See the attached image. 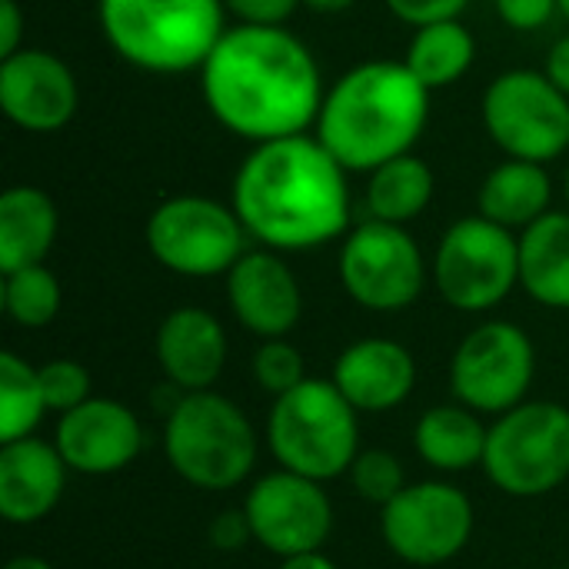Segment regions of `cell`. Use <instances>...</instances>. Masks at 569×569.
<instances>
[{
    "label": "cell",
    "instance_id": "obj_28",
    "mask_svg": "<svg viewBox=\"0 0 569 569\" xmlns=\"http://www.w3.org/2000/svg\"><path fill=\"white\" fill-rule=\"evenodd\" d=\"M3 310L17 327L27 330H40L47 323H53V317L60 313L63 293H60V280L43 267H20L13 273H3Z\"/></svg>",
    "mask_w": 569,
    "mask_h": 569
},
{
    "label": "cell",
    "instance_id": "obj_7",
    "mask_svg": "<svg viewBox=\"0 0 569 569\" xmlns=\"http://www.w3.org/2000/svg\"><path fill=\"white\" fill-rule=\"evenodd\" d=\"M487 477L510 497H543L569 477V410L550 400L520 403L490 427Z\"/></svg>",
    "mask_w": 569,
    "mask_h": 569
},
{
    "label": "cell",
    "instance_id": "obj_12",
    "mask_svg": "<svg viewBox=\"0 0 569 569\" xmlns=\"http://www.w3.org/2000/svg\"><path fill=\"white\" fill-rule=\"evenodd\" d=\"M537 373L530 337L507 320L473 327L453 353L450 387L477 413H507L523 403Z\"/></svg>",
    "mask_w": 569,
    "mask_h": 569
},
{
    "label": "cell",
    "instance_id": "obj_40",
    "mask_svg": "<svg viewBox=\"0 0 569 569\" xmlns=\"http://www.w3.org/2000/svg\"><path fill=\"white\" fill-rule=\"evenodd\" d=\"M3 569H53L47 560H40V557H13L10 563Z\"/></svg>",
    "mask_w": 569,
    "mask_h": 569
},
{
    "label": "cell",
    "instance_id": "obj_10",
    "mask_svg": "<svg viewBox=\"0 0 569 569\" xmlns=\"http://www.w3.org/2000/svg\"><path fill=\"white\" fill-rule=\"evenodd\" d=\"M483 127L507 157L550 163L569 147V97L543 70H503L483 93Z\"/></svg>",
    "mask_w": 569,
    "mask_h": 569
},
{
    "label": "cell",
    "instance_id": "obj_36",
    "mask_svg": "<svg viewBox=\"0 0 569 569\" xmlns=\"http://www.w3.org/2000/svg\"><path fill=\"white\" fill-rule=\"evenodd\" d=\"M23 27L27 17L17 0H0V60L23 50Z\"/></svg>",
    "mask_w": 569,
    "mask_h": 569
},
{
    "label": "cell",
    "instance_id": "obj_37",
    "mask_svg": "<svg viewBox=\"0 0 569 569\" xmlns=\"http://www.w3.org/2000/svg\"><path fill=\"white\" fill-rule=\"evenodd\" d=\"M543 73L563 90L569 97V33H563L553 47H550V53H547V63H543Z\"/></svg>",
    "mask_w": 569,
    "mask_h": 569
},
{
    "label": "cell",
    "instance_id": "obj_31",
    "mask_svg": "<svg viewBox=\"0 0 569 569\" xmlns=\"http://www.w3.org/2000/svg\"><path fill=\"white\" fill-rule=\"evenodd\" d=\"M37 373H40L47 410H53V413H67L90 400V373L77 360H63V357L50 360V363L37 367Z\"/></svg>",
    "mask_w": 569,
    "mask_h": 569
},
{
    "label": "cell",
    "instance_id": "obj_13",
    "mask_svg": "<svg viewBox=\"0 0 569 569\" xmlns=\"http://www.w3.org/2000/svg\"><path fill=\"white\" fill-rule=\"evenodd\" d=\"M380 527L393 557L413 567H437L470 543L473 503L443 480L410 483L383 507Z\"/></svg>",
    "mask_w": 569,
    "mask_h": 569
},
{
    "label": "cell",
    "instance_id": "obj_18",
    "mask_svg": "<svg viewBox=\"0 0 569 569\" xmlns=\"http://www.w3.org/2000/svg\"><path fill=\"white\" fill-rule=\"evenodd\" d=\"M330 380L357 407V413H387L413 393L417 363L403 343L367 337L337 357Z\"/></svg>",
    "mask_w": 569,
    "mask_h": 569
},
{
    "label": "cell",
    "instance_id": "obj_35",
    "mask_svg": "<svg viewBox=\"0 0 569 569\" xmlns=\"http://www.w3.org/2000/svg\"><path fill=\"white\" fill-rule=\"evenodd\" d=\"M247 540H253V530H250V520L243 510H227L210 523V543L223 553L243 550Z\"/></svg>",
    "mask_w": 569,
    "mask_h": 569
},
{
    "label": "cell",
    "instance_id": "obj_3",
    "mask_svg": "<svg viewBox=\"0 0 569 569\" xmlns=\"http://www.w3.org/2000/svg\"><path fill=\"white\" fill-rule=\"evenodd\" d=\"M430 120V90L403 60H367L350 67L327 93L317 140L347 173H373L413 150Z\"/></svg>",
    "mask_w": 569,
    "mask_h": 569
},
{
    "label": "cell",
    "instance_id": "obj_15",
    "mask_svg": "<svg viewBox=\"0 0 569 569\" xmlns=\"http://www.w3.org/2000/svg\"><path fill=\"white\" fill-rule=\"evenodd\" d=\"M80 107L73 70L50 50L23 47L0 60V110L27 133L63 130Z\"/></svg>",
    "mask_w": 569,
    "mask_h": 569
},
{
    "label": "cell",
    "instance_id": "obj_16",
    "mask_svg": "<svg viewBox=\"0 0 569 569\" xmlns=\"http://www.w3.org/2000/svg\"><path fill=\"white\" fill-rule=\"evenodd\" d=\"M63 463L83 477H110L130 467L143 450V427L120 400H87L60 413L57 440Z\"/></svg>",
    "mask_w": 569,
    "mask_h": 569
},
{
    "label": "cell",
    "instance_id": "obj_30",
    "mask_svg": "<svg viewBox=\"0 0 569 569\" xmlns=\"http://www.w3.org/2000/svg\"><path fill=\"white\" fill-rule=\"evenodd\" d=\"M253 380L270 397L290 393L293 387H300L307 380V373H303V353L293 343H287L283 337L263 340V347L253 353Z\"/></svg>",
    "mask_w": 569,
    "mask_h": 569
},
{
    "label": "cell",
    "instance_id": "obj_32",
    "mask_svg": "<svg viewBox=\"0 0 569 569\" xmlns=\"http://www.w3.org/2000/svg\"><path fill=\"white\" fill-rule=\"evenodd\" d=\"M387 10L410 23V27H427V23H437V20H453L460 17L470 0H383Z\"/></svg>",
    "mask_w": 569,
    "mask_h": 569
},
{
    "label": "cell",
    "instance_id": "obj_17",
    "mask_svg": "<svg viewBox=\"0 0 569 569\" xmlns=\"http://www.w3.org/2000/svg\"><path fill=\"white\" fill-rule=\"evenodd\" d=\"M227 303L260 340L287 337L303 313V293L277 250H247L227 273Z\"/></svg>",
    "mask_w": 569,
    "mask_h": 569
},
{
    "label": "cell",
    "instance_id": "obj_14",
    "mask_svg": "<svg viewBox=\"0 0 569 569\" xmlns=\"http://www.w3.org/2000/svg\"><path fill=\"white\" fill-rule=\"evenodd\" d=\"M243 513L250 520L253 540L277 557L320 550L333 527V507L320 490V480L290 473L283 467L253 483Z\"/></svg>",
    "mask_w": 569,
    "mask_h": 569
},
{
    "label": "cell",
    "instance_id": "obj_23",
    "mask_svg": "<svg viewBox=\"0 0 569 569\" xmlns=\"http://www.w3.org/2000/svg\"><path fill=\"white\" fill-rule=\"evenodd\" d=\"M520 287L540 307L569 310V210H550L520 233Z\"/></svg>",
    "mask_w": 569,
    "mask_h": 569
},
{
    "label": "cell",
    "instance_id": "obj_19",
    "mask_svg": "<svg viewBox=\"0 0 569 569\" xmlns=\"http://www.w3.org/2000/svg\"><path fill=\"white\" fill-rule=\"evenodd\" d=\"M157 363L183 393L210 390L227 363V333L203 307H177L157 327Z\"/></svg>",
    "mask_w": 569,
    "mask_h": 569
},
{
    "label": "cell",
    "instance_id": "obj_39",
    "mask_svg": "<svg viewBox=\"0 0 569 569\" xmlns=\"http://www.w3.org/2000/svg\"><path fill=\"white\" fill-rule=\"evenodd\" d=\"M310 13H343L350 10L357 0H300Z\"/></svg>",
    "mask_w": 569,
    "mask_h": 569
},
{
    "label": "cell",
    "instance_id": "obj_29",
    "mask_svg": "<svg viewBox=\"0 0 569 569\" xmlns=\"http://www.w3.org/2000/svg\"><path fill=\"white\" fill-rule=\"evenodd\" d=\"M350 483L360 500L387 507L407 487V477H403V463L393 453L367 450V453H357V460L350 467Z\"/></svg>",
    "mask_w": 569,
    "mask_h": 569
},
{
    "label": "cell",
    "instance_id": "obj_25",
    "mask_svg": "<svg viewBox=\"0 0 569 569\" xmlns=\"http://www.w3.org/2000/svg\"><path fill=\"white\" fill-rule=\"evenodd\" d=\"M473 60H477V37L460 23V17L417 27L410 37L407 57H403L410 73L430 93L463 80L467 70L473 67Z\"/></svg>",
    "mask_w": 569,
    "mask_h": 569
},
{
    "label": "cell",
    "instance_id": "obj_1",
    "mask_svg": "<svg viewBox=\"0 0 569 569\" xmlns=\"http://www.w3.org/2000/svg\"><path fill=\"white\" fill-rule=\"evenodd\" d=\"M210 117L250 143L297 137L317 127L323 77L310 47L287 27H230L200 67Z\"/></svg>",
    "mask_w": 569,
    "mask_h": 569
},
{
    "label": "cell",
    "instance_id": "obj_41",
    "mask_svg": "<svg viewBox=\"0 0 569 569\" xmlns=\"http://www.w3.org/2000/svg\"><path fill=\"white\" fill-rule=\"evenodd\" d=\"M560 13L569 20V0H560Z\"/></svg>",
    "mask_w": 569,
    "mask_h": 569
},
{
    "label": "cell",
    "instance_id": "obj_33",
    "mask_svg": "<svg viewBox=\"0 0 569 569\" xmlns=\"http://www.w3.org/2000/svg\"><path fill=\"white\" fill-rule=\"evenodd\" d=\"M227 13L253 27H283L303 3L300 0H223Z\"/></svg>",
    "mask_w": 569,
    "mask_h": 569
},
{
    "label": "cell",
    "instance_id": "obj_6",
    "mask_svg": "<svg viewBox=\"0 0 569 569\" xmlns=\"http://www.w3.org/2000/svg\"><path fill=\"white\" fill-rule=\"evenodd\" d=\"M163 450L173 473L190 487L233 490L257 463V433L233 400L193 390L167 413Z\"/></svg>",
    "mask_w": 569,
    "mask_h": 569
},
{
    "label": "cell",
    "instance_id": "obj_11",
    "mask_svg": "<svg viewBox=\"0 0 569 569\" xmlns=\"http://www.w3.org/2000/svg\"><path fill=\"white\" fill-rule=\"evenodd\" d=\"M337 270L350 300L373 313L413 307L427 283L423 250L410 230L373 217L343 237Z\"/></svg>",
    "mask_w": 569,
    "mask_h": 569
},
{
    "label": "cell",
    "instance_id": "obj_24",
    "mask_svg": "<svg viewBox=\"0 0 569 569\" xmlns=\"http://www.w3.org/2000/svg\"><path fill=\"white\" fill-rule=\"evenodd\" d=\"M490 430L480 423L477 410L470 407H433L417 420L413 447L420 460H427L440 473H467L483 463Z\"/></svg>",
    "mask_w": 569,
    "mask_h": 569
},
{
    "label": "cell",
    "instance_id": "obj_22",
    "mask_svg": "<svg viewBox=\"0 0 569 569\" xmlns=\"http://www.w3.org/2000/svg\"><path fill=\"white\" fill-rule=\"evenodd\" d=\"M550 200H553V180L547 173V163L513 160V157L497 163L477 193L480 217L507 230L513 227L527 230L530 223H537L543 213H550Z\"/></svg>",
    "mask_w": 569,
    "mask_h": 569
},
{
    "label": "cell",
    "instance_id": "obj_26",
    "mask_svg": "<svg viewBox=\"0 0 569 569\" xmlns=\"http://www.w3.org/2000/svg\"><path fill=\"white\" fill-rule=\"evenodd\" d=\"M433 190H437V177L427 167V160L403 153V157H393L370 173L367 210L373 220L407 227L410 220H417L430 207Z\"/></svg>",
    "mask_w": 569,
    "mask_h": 569
},
{
    "label": "cell",
    "instance_id": "obj_27",
    "mask_svg": "<svg viewBox=\"0 0 569 569\" xmlns=\"http://www.w3.org/2000/svg\"><path fill=\"white\" fill-rule=\"evenodd\" d=\"M43 413H47V400L37 367H30L10 350L0 353V440L13 443L33 437Z\"/></svg>",
    "mask_w": 569,
    "mask_h": 569
},
{
    "label": "cell",
    "instance_id": "obj_9",
    "mask_svg": "<svg viewBox=\"0 0 569 569\" xmlns=\"http://www.w3.org/2000/svg\"><path fill=\"white\" fill-rule=\"evenodd\" d=\"M143 240L163 270L190 280L227 277L247 253V230L237 210L197 193L163 200L147 217Z\"/></svg>",
    "mask_w": 569,
    "mask_h": 569
},
{
    "label": "cell",
    "instance_id": "obj_2",
    "mask_svg": "<svg viewBox=\"0 0 569 569\" xmlns=\"http://www.w3.org/2000/svg\"><path fill=\"white\" fill-rule=\"evenodd\" d=\"M230 207L247 237L277 253H300L347 237L350 187L317 133L253 143L233 173Z\"/></svg>",
    "mask_w": 569,
    "mask_h": 569
},
{
    "label": "cell",
    "instance_id": "obj_5",
    "mask_svg": "<svg viewBox=\"0 0 569 569\" xmlns=\"http://www.w3.org/2000/svg\"><path fill=\"white\" fill-rule=\"evenodd\" d=\"M270 453L290 473L310 480H333L347 473L360 453L357 407L333 380H303L273 400L267 423Z\"/></svg>",
    "mask_w": 569,
    "mask_h": 569
},
{
    "label": "cell",
    "instance_id": "obj_20",
    "mask_svg": "<svg viewBox=\"0 0 569 569\" xmlns=\"http://www.w3.org/2000/svg\"><path fill=\"white\" fill-rule=\"evenodd\" d=\"M67 463L47 440L23 437L0 447V513L3 520L27 527L40 523L63 497Z\"/></svg>",
    "mask_w": 569,
    "mask_h": 569
},
{
    "label": "cell",
    "instance_id": "obj_38",
    "mask_svg": "<svg viewBox=\"0 0 569 569\" xmlns=\"http://www.w3.org/2000/svg\"><path fill=\"white\" fill-rule=\"evenodd\" d=\"M280 569H337L333 560H327L320 550H310V553H297V557H283Z\"/></svg>",
    "mask_w": 569,
    "mask_h": 569
},
{
    "label": "cell",
    "instance_id": "obj_42",
    "mask_svg": "<svg viewBox=\"0 0 569 569\" xmlns=\"http://www.w3.org/2000/svg\"><path fill=\"white\" fill-rule=\"evenodd\" d=\"M563 190H567V207H569V170H567V183H563Z\"/></svg>",
    "mask_w": 569,
    "mask_h": 569
},
{
    "label": "cell",
    "instance_id": "obj_34",
    "mask_svg": "<svg viewBox=\"0 0 569 569\" xmlns=\"http://www.w3.org/2000/svg\"><path fill=\"white\" fill-rule=\"evenodd\" d=\"M500 20L520 33L527 30H540L553 20V13L560 10V0H493Z\"/></svg>",
    "mask_w": 569,
    "mask_h": 569
},
{
    "label": "cell",
    "instance_id": "obj_21",
    "mask_svg": "<svg viewBox=\"0 0 569 569\" xmlns=\"http://www.w3.org/2000/svg\"><path fill=\"white\" fill-rule=\"evenodd\" d=\"M60 213L40 187H7L0 193V273L43 263L57 243Z\"/></svg>",
    "mask_w": 569,
    "mask_h": 569
},
{
    "label": "cell",
    "instance_id": "obj_4",
    "mask_svg": "<svg viewBox=\"0 0 569 569\" xmlns=\"http://www.w3.org/2000/svg\"><path fill=\"white\" fill-rule=\"evenodd\" d=\"M103 40L147 73L200 70L227 33L223 0H97Z\"/></svg>",
    "mask_w": 569,
    "mask_h": 569
},
{
    "label": "cell",
    "instance_id": "obj_8",
    "mask_svg": "<svg viewBox=\"0 0 569 569\" xmlns=\"http://www.w3.org/2000/svg\"><path fill=\"white\" fill-rule=\"evenodd\" d=\"M433 283L460 313L500 307L520 287V237L480 213L450 223L433 253Z\"/></svg>",
    "mask_w": 569,
    "mask_h": 569
}]
</instances>
